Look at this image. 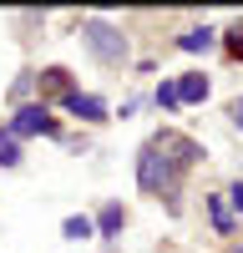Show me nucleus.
<instances>
[{
    "instance_id": "1",
    "label": "nucleus",
    "mask_w": 243,
    "mask_h": 253,
    "mask_svg": "<svg viewBox=\"0 0 243 253\" xmlns=\"http://www.w3.org/2000/svg\"><path fill=\"white\" fill-rule=\"evenodd\" d=\"M198 157H202V147H198L193 137H182V132L152 137L147 147H142V157H137V182H142V193H172L177 177L188 172Z\"/></svg>"
},
{
    "instance_id": "2",
    "label": "nucleus",
    "mask_w": 243,
    "mask_h": 253,
    "mask_svg": "<svg viewBox=\"0 0 243 253\" xmlns=\"http://www.w3.org/2000/svg\"><path fill=\"white\" fill-rule=\"evenodd\" d=\"M81 41H86V51L101 66H122V61H127V36L117 26H107V20H86V26H81Z\"/></svg>"
},
{
    "instance_id": "3",
    "label": "nucleus",
    "mask_w": 243,
    "mask_h": 253,
    "mask_svg": "<svg viewBox=\"0 0 243 253\" xmlns=\"http://www.w3.org/2000/svg\"><path fill=\"white\" fill-rule=\"evenodd\" d=\"M5 132H10V137H51L56 122H51V112H46V101H40V107H20V112L10 117Z\"/></svg>"
},
{
    "instance_id": "4",
    "label": "nucleus",
    "mask_w": 243,
    "mask_h": 253,
    "mask_svg": "<svg viewBox=\"0 0 243 253\" xmlns=\"http://www.w3.org/2000/svg\"><path fill=\"white\" fill-rule=\"evenodd\" d=\"M61 107H66L71 117H81V122H107V101H101V96H86V91H71Z\"/></svg>"
},
{
    "instance_id": "5",
    "label": "nucleus",
    "mask_w": 243,
    "mask_h": 253,
    "mask_svg": "<svg viewBox=\"0 0 243 253\" xmlns=\"http://www.w3.org/2000/svg\"><path fill=\"white\" fill-rule=\"evenodd\" d=\"M40 91H56L61 101H66V96H71V71H61V66L40 71Z\"/></svg>"
},
{
    "instance_id": "6",
    "label": "nucleus",
    "mask_w": 243,
    "mask_h": 253,
    "mask_svg": "<svg viewBox=\"0 0 243 253\" xmlns=\"http://www.w3.org/2000/svg\"><path fill=\"white\" fill-rule=\"evenodd\" d=\"M202 96H208V76H182L177 81V101H202Z\"/></svg>"
},
{
    "instance_id": "7",
    "label": "nucleus",
    "mask_w": 243,
    "mask_h": 253,
    "mask_svg": "<svg viewBox=\"0 0 243 253\" xmlns=\"http://www.w3.org/2000/svg\"><path fill=\"white\" fill-rule=\"evenodd\" d=\"M61 233H66L71 243H81V238H91V233H96V223H91V218H81V213H71L66 223H61Z\"/></svg>"
},
{
    "instance_id": "8",
    "label": "nucleus",
    "mask_w": 243,
    "mask_h": 253,
    "mask_svg": "<svg viewBox=\"0 0 243 253\" xmlns=\"http://www.w3.org/2000/svg\"><path fill=\"white\" fill-rule=\"evenodd\" d=\"M177 46H182V51H208V46H213V31H208V26H193Z\"/></svg>"
},
{
    "instance_id": "9",
    "label": "nucleus",
    "mask_w": 243,
    "mask_h": 253,
    "mask_svg": "<svg viewBox=\"0 0 243 253\" xmlns=\"http://www.w3.org/2000/svg\"><path fill=\"white\" fill-rule=\"evenodd\" d=\"M96 228H101V233H107V238H112V233H122V208H117V203H112V208H101Z\"/></svg>"
},
{
    "instance_id": "10",
    "label": "nucleus",
    "mask_w": 243,
    "mask_h": 253,
    "mask_svg": "<svg viewBox=\"0 0 243 253\" xmlns=\"http://www.w3.org/2000/svg\"><path fill=\"white\" fill-rule=\"evenodd\" d=\"M15 162H20V142L10 132H0V167H15Z\"/></svg>"
},
{
    "instance_id": "11",
    "label": "nucleus",
    "mask_w": 243,
    "mask_h": 253,
    "mask_svg": "<svg viewBox=\"0 0 243 253\" xmlns=\"http://www.w3.org/2000/svg\"><path fill=\"white\" fill-rule=\"evenodd\" d=\"M208 213H213V228H218V233H228V228H233V218H228V208H223L218 198H208Z\"/></svg>"
},
{
    "instance_id": "12",
    "label": "nucleus",
    "mask_w": 243,
    "mask_h": 253,
    "mask_svg": "<svg viewBox=\"0 0 243 253\" xmlns=\"http://www.w3.org/2000/svg\"><path fill=\"white\" fill-rule=\"evenodd\" d=\"M157 107H177V81H162L157 86Z\"/></svg>"
},
{
    "instance_id": "13",
    "label": "nucleus",
    "mask_w": 243,
    "mask_h": 253,
    "mask_svg": "<svg viewBox=\"0 0 243 253\" xmlns=\"http://www.w3.org/2000/svg\"><path fill=\"white\" fill-rule=\"evenodd\" d=\"M228 198H233V213L243 218V182H233V187H228Z\"/></svg>"
},
{
    "instance_id": "14",
    "label": "nucleus",
    "mask_w": 243,
    "mask_h": 253,
    "mask_svg": "<svg viewBox=\"0 0 243 253\" xmlns=\"http://www.w3.org/2000/svg\"><path fill=\"white\" fill-rule=\"evenodd\" d=\"M228 51H238V56H243V26H233V31H228Z\"/></svg>"
},
{
    "instance_id": "15",
    "label": "nucleus",
    "mask_w": 243,
    "mask_h": 253,
    "mask_svg": "<svg viewBox=\"0 0 243 253\" xmlns=\"http://www.w3.org/2000/svg\"><path fill=\"white\" fill-rule=\"evenodd\" d=\"M233 126H243V96L233 101Z\"/></svg>"
},
{
    "instance_id": "16",
    "label": "nucleus",
    "mask_w": 243,
    "mask_h": 253,
    "mask_svg": "<svg viewBox=\"0 0 243 253\" xmlns=\"http://www.w3.org/2000/svg\"><path fill=\"white\" fill-rule=\"evenodd\" d=\"M233 253H243V248H233Z\"/></svg>"
}]
</instances>
